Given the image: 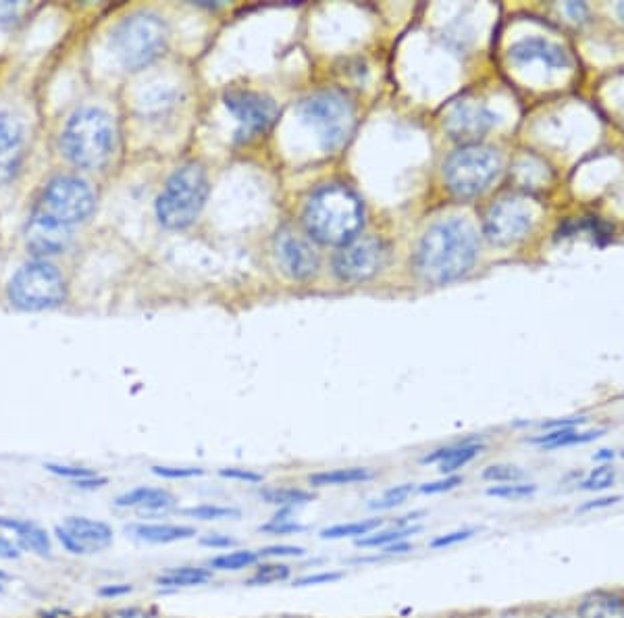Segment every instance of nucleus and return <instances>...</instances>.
<instances>
[{
	"instance_id": "nucleus-21",
	"label": "nucleus",
	"mask_w": 624,
	"mask_h": 618,
	"mask_svg": "<svg viewBox=\"0 0 624 618\" xmlns=\"http://www.w3.org/2000/svg\"><path fill=\"white\" fill-rule=\"evenodd\" d=\"M115 504L119 508H138L144 514H165L175 508L177 498L163 487H136L132 492L121 494Z\"/></svg>"
},
{
	"instance_id": "nucleus-39",
	"label": "nucleus",
	"mask_w": 624,
	"mask_h": 618,
	"mask_svg": "<svg viewBox=\"0 0 624 618\" xmlns=\"http://www.w3.org/2000/svg\"><path fill=\"white\" fill-rule=\"evenodd\" d=\"M464 483V477L462 475H446L444 479H437V481H431V483H423L419 487V492L425 494V496H433V494H446V492H452V489L460 487Z\"/></svg>"
},
{
	"instance_id": "nucleus-14",
	"label": "nucleus",
	"mask_w": 624,
	"mask_h": 618,
	"mask_svg": "<svg viewBox=\"0 0 624 618\" xmlns=\"http://www.w3.org/2000/svg\"><path fill=\"white\" fill-rule=\"evenodd\" d=\"M61 546L71 554H98L113 546L115 533L111 525L88 517H67L55 529Z\"/></svg>"
},
{
	"instance_id": "nucleus-8",
	"label": "nucleus",
	"mask_w": 624,
	"mask_h": 618,
	"mask_svg": "<svg viewBox=\"0 0 624 618\" xmlns=\"http://www.w3.org/2000/svg\"><path fill=\"white\" fill-rule=\"evenodd\" d=\"M94 206L96 196L86 179L61 173L48 179L32 213L73 229V225L84 223L94 213Z\"/></svg>"
},
{
	"instance_id": "nucleus-27",
	"label": "nucleus",
	"mask_w": 624,
	"mask_h": 618,
	"mask_svg": "<svg viewBox=\"0 0 624 618\" xmlns=\"http://www.w3.org/2000/svg\"><path fill=\"white\" fill-rule=\"evenodd\" d=\"M215 573L213 569H204V566H179V569H171L156 577V585L161 587H192V585H204L213 581Z\"/></svg>"
},
{
	"instance_id": "nucleus-7",
	"label": "nucleus",
	"mask_w": 624,
	"mask_h": 618,
	"mask_svg": "<svg viewBox=\"0 0 624 618\" xmlns=\"http://www.w3.org/2000/svg\"><path fill=\"white\" fill-rule=\"evenodd\" d=\"M298 113L315 130L321 148L327 152L342 148L356 127L352 100L337 90H321L306 96L298 105Z\"/></svg>"
},
{
	"instance_id": "nucleus-6",
	"label": "nucleus",
	"mask_w": 624,
	"mask_h": 618,
	"mask_svg": "<svg viewBox=\"0 0 624 618\" xmlns=\"http://www.w3.org/2000/svg\"><path fill=\"white\" fill-rule=\"evenodd\" d=\"M502 171V157L496 148L483 144H464L444 163L446 188L462 200L481 196L496 182Z\"/></svg>"
},
{
	"instance_id": "nucleus-10",
	"label": "nucleus",
	"mask_w": 624,
	"mask_h": 618,
	"mask_svg": "<svg viewBox=\"0 0 624 618\" xmlns=\"http://www.w3.org/2000/svg\"><path fill=\"white\" fill-rule=\"evenodd\" d=\"M389 261V244L379 236H358L350 244L337 248L331 269L337 279L360 283L373 279Z\"/></svg>"
},
{
	"instance_id": "nucleus-36",
	"label": "nucleus",
	"mask_w": 624,
	"mask_h": 618,
	"mask_svg": "<svg viewBox=\"0 0 624 618\" xmlns=\"http://www.w3.org/2000/svg\"><path fill=\"white\" fill-rule=\"evenodd\" d=\"M525 477H527V473L516 465H491L481 473L483 481L496 483V485L518 483V481H525Z\"/></svg>"
},
{
	"instance_id": "nucleus-1",
	"label": "nucleus",
	"mask_w": 624,
	"mask_h": 618,
	"mask_svg": "<svg viewBox=\"0 0 624 618\" xmlns=\"http://www.w3.org/2000/svg\"><path fill=\"white\" fill-rule=\"evenodd\" d=\"M481 240L477 229L460 217L435 221L414 250V271L433 286L458 281L477 263Z\"/></svg>"
},
{
	"instance_id": "nucleus-34",
	"label": "nucleus",
	"mask_w": 624,
	"mask_h": 618,
	"mask_svg": "<svg viewBox=\"0 0 624 618\" xmlns=\"http://www.w3.org/2000/svg\"><path fill=\"white\" fill-rule=\"evenodd\" d=\"M292 577V566L281 564V562H269L260 564L254 571L252 577L246 579V585H271V583H281L288 581Z\"/></svg>"
},
{
	"instance_id": "nucleus-40",
	"label": "nucleus",
	"mask_w": 624,
	"mask_h": 618,
	"mask_svg": "<svg viewBox=\"0 0 624 618\" xmlns=\"http://www.w3.org/2000/svg\"><path fill=\"white\" fill-rule=\"evenodd\" d=\"M258 531H260V533H269V535H296V533L306 531V527L300 525V523L294 521V519H288V521H273V519H271V523L260 525Z\"/></svg>"
},
{
	"instance_id": "nucleus-29",
	"label": "nucleus",
	"mask_w": 624,
	"mask_h": 618,
	"mask_svg": "<svg viewBox=\"0 0 624 618\" xmlns=\"http://www.w3.org/2000/svg\"><path fill=\"white\" fill-rule=\"evenodd\" d=\"M423 527L421 525H412V527H392L385 531H375L371 535H364L360 539H356L358 548H387L398 542H406L410 535H416Z\"/></svg>"
},
{
	"instance_id": "nucleus-44",
	"label": "nucleus",
	"mask_w": 624,
	"mask_h": 618,
	"mask_svg": "<svg viewBox=\"0 0 624 618\" xmlns=\"http://www.w3.org/2000/svg\"><path fill=\"white\" fill-rule=\"evenodd\" d=\"M152 473L165 479H188V477H198L204 471L194 469V467H152Z\"/></svg>"
},
{
	"instance_id": "nucleus-45",
	"label": "nucleus",
	"mask_w": 624,
	"mask_h": 618,
	"mask_svg": "<svg viewBox=\"0 0 624 618\" xmlns=\"http://www.w3.org/2000/svg\"><path fill=\"white\" fill-rule=\"evenodd\" d=\"M344 579L342 571H325V573H315V575H306L294 581L296 587H306V585H325V583H333Z\"/></svg>"
},
{
	"instance_id": "nucleus-46",
	"label": "nucleus",
	"mask_w": 624,
	"mask_h": 618,
	"mask_svg": "<svg viewBox=\"0 0 624 618\" xmlns=\"http://www.w3.org/2000/svg\"><path fill=\"white\" fill-rule=\"evenodd\" d=\"M618 502H622V496H597V498H593V500H587V502H583L579 508H577V512H581V514H585V512H595V510H602V508H612V506H616Z\"/></svg>"
},
{
	"instance_id": "nucleus-23",
	"label": "nucleus",
	"mask_w": 624,
	"mask_h": 618,
	"mask_svg": "<svg viewBox=\"0 0 624 618\" xmlns=\"http://www.w3.org/2000/svg\"><path fill=\"white\" fill-rule=\"evenodd\" d=\"M0 529L13 531L17 535V544L23 550H32L38 556L50 554V537L40 525L30 523V521H21V519L0 517Z\"/></svg>"
},
{
	"instance_id": "nucleus-5",
	"label": "nucleus",
	"mask_w": 624,
	"mask_h": 618,
	"mask_svg": "<svg viewBox=\"0 0 624 618\" xmlns=\"http://www.w3.org/2000/svg\"><path fill=\"white\" fill-rule=\"evenodd\" d=\"M208 194H211V184L200 165L188 163L177 167L156 198L159 223L173 231L190 227L202 213Z\"/></svg>"
},
{
	"instance_id": "nucleus-51",
	"label": "nucleus",
	"mask_w": 624,
	"mask_h": 618,
	"mask_svg": "<svg viewBox=\"0 0 624 618\" xmlns=\"http://www.w3.org/2000/svg\"><path fill=\"white\" fill-rule=\"evenodd\" d=\"M134 587L129 583H117V585H104L98 589V596L100 598H121V596H127L132 594Z\"/></svg>"
},
{
	"instance_id": "nucleus-32",
	"label": "nucleus",
	"mask_w": 624,
	"mask_h": 618,
	"mask_svg": "<svg viewBox=\"0 0 624 618\" xmlns=\"http://www.w3.org/2000/svg\"><path fill=\"white\" fill-rule=\"evenodd\" d=\"M181 514L188 519L198 521H223V519H240L242 510L233 506H217V504H200L192 508H184Z\"/></svg>"
},
{
	"instance_id": "nucleus-55",
	"label": "nucleus",
	"mask_w": 624,
	"mask_h": 618,
	"mask_svg": "<svg viewBox=\"0 0 624 618\" xmlns=\"http://www.w3.org/2000/svg\"><path fill=\"white\" fill-rule=\"evenodd\" d=\"M412 550H414L412 544H408V542H398V544H392V546L383 548V554H385V556H398V554H408V552H412Z\"/></svg>"
},
{
	"instance_id": "nucleus-4",
	"label": "nucleus",
	"mask_w": 624,
	"mask_h": 618,
	"mask_svg": "<svg viewBox=\"0 0 624 618\" xmlns=\"http://www.w3.org/2000/svg\"><path fill=\"white\" fill-rule=\"evenodd\" d=\"M169 42L167 21L150 11L123 17L111 34L113 53L129 71H140L159 59Z\"/></svg>"
},
{
	"instance_id": "nucleus-53",
	"label": "nucleus",
	"mask_w": 624,
	"mask_h": 618,
	"mask_svg": "<svg viewBox=\"0 0 624 618\" xmlns=\"http://www.w3.org/2000/svg\"><path fill=\"white\" fill-rule=\"evenodd\" d=\"M566 13L575 21H585L589 17V7L585 3H566Z\"/></svg>"
},
{
	"instance_id": "nucleus-26",
	"label": "nucleus",
	"mask_w": 624,
	"mask_h": 618,
	"mask_svg": "<svg viewBox=\"0 0 624 618\" xmlns=\"http://www.w3.org/2000/svg\"><path fill=\"white\" fill-rule=\"evenodd\" d=\"M377 473L369 467H348V469H331L308 475V483L312 487H337V485H354L375 479Z\"/></svg>"
},
{
	"instance_id": "nucleus-50",
	"label": "nucleus",
	"mask_w": 624,
	"mask_h": 618,
	"mask_svg": "<svg viewBox=\"0 0 624 618\" xmlns=\"http://www.w3.org/2000/svg\"><path fill=\"white\" fill-rule=\"evenodd\" d=\"M104 618H156L152 612L144 610V608H136V606H129V608H117V610H111L104 614Z\"/></svg>"
},
{
	"instance_id": "nucleus-20",
	"label": "nucleus",
	"mask_w": 624,
	"mask_h": 618,
	"mask_svg": "<svg viewBox=\"0 0 624 618\" xmlns=\"http://www.w3.org/2000/svg\"><path fill=\"white\" fill-rule=\"evenodd\" d=\"M485 450V444L477 437H468V440L450 444L446 448H439L433 454L425 456V465H437L441 475H456L460 469H464Z\"/></svg>"
},
{
	"instance_id": "nucleus-15",
	"label": "nucleus",
	"mask_w": 624,
	"mask_h": 618,
	"mask_svg": "<svg viewBox=\"0 0 624 618\" xmlns=\"http://www.w3.org/2000/svg\"><path fill=\"white\" fill-rule=\"evenodd\" d=\"M496 121L498 115L485 102L464 98L450 107L444 125L450 138L464 144H477V140L483 138L496 125Z\"/></svg>"
},
{
	"instance_id": "nucleus-37",
	"label": "nucleus",
	"mask_w": 624,
	"mask_h": 618,
	"mask_svg": "<svg viewBox=\"0 0 624 618\" xmlns=\"http://www.w3.org/2000/svg\"><path fill=\"white\" fill-rule=\"evenodd\" d=\"M412 494H414V485L412 483L396 485L392 489H387V492L383 494V498L371 502V508H375V510H392V508L404 504Z\"/></svg>"
},
{
	"instance_id": "nucleus-12",
	"label": "nucleus",
	"mask_w": 624,
	"mask_h": 618,
	"mask_svg": "<svg viewBox=\"0 0 624 618\" xmlns=\"http://www.w3.org/2000/svg\"><path fill=\"white\" fill-rule=\"evenodd\" d=\"M225 107L238 123V140H252L269 132L279 117V109L269 96L252 90H229L225 94Z\"/></svg>"
},
{
	"instance_id": "nucleus-57",
	"label": "nucleus",
	"mask_w": 624,
	"mask_h": 618,
	"mask_svg": "<svg viewBox=\"0 0 624 618\" xmlns=\"http://www.w3.org/2000/svg\"><path fill=\"white\" fill-rule=\"evenodd\" d=\"M616 13H618L620 21L624 23V3H618V5H616Z\"/></svg>"
},
{
	"instance_id": "nucleus-42",
	"label": "nucleus",
	"mask_w": 624,
	"mask_h": 618,
	"mask_svg": "<svg viewBox=\"0 0 624 618\" xmlns=\"http://www.w3.org/2000/svg\"><path fill=\"white\" fill-rule=\"evenodd\" d=\"M46 469H48L50 473H55V475H59V477H67V479H71V483H73V481H80V479H86V477H94V475H96V471H92V469H86V467L52 465V462H48V465H46Z\"/></svg>"
},
{
	"instance_id": "nucleus-30",
	"label": "nucleus",
	"mask_w": 624,
	"mask_h": 618,
	"mask_svg": "<svg viewBox=\"0 0 624 618\" xmlns=\"http://www.w3.org/2000/svg\"><path fill=\"white\" fill-rule=\"evenodd\" d=\"M383 527V519H364V521H356V523H342V525H333L321 531L323 539H344V537H364L371 535L375 531H379Z\"/></svg>"
},
{
	"instance_id": "nucleus-24",
	"label": "nucleus",
	"mask_w": 624,
	"mask_h": 618,
	"mask_svg": "<svg viewBox=\"0 0 624 618\" xmlns=\"http://www.w3.org/2000/svg\"><path fill=\"white\" fill-rule=\"evenodd\" d=\"M138 539L146 544H175L184 542L196 535V529L190 525H169V523H140L127 527Z\"/></svg>"
},
{
	"instance_id": "nucleus-2",
	"label": "nucleus",
	"mask_w": 624,
	"mask_h": 618,
	"mask_svg": "<svg viewBox=\"0 0 624 618\" xmlns=\"http://www.w3.org/2000/svg\"><path fill=\"white\" fill-rule=\"evenodd\" d=\"M302 223L310 240L342 248L356 240L364 227V202L346 184L319 186L304 204Z\"/></svg>"
},
{
	"instance_id": "nucleus-52",
	"label": "nucleus",
	"mask_w": 624,
	"mask_h": 618,
	"mask_svg": "<svg viewBox=\"0 0 624 618\" xmlns=\"http://www.w3.org/2000/svg\"><path fill=\"white\" fill-rule=\"evenodd\" d=\"M21 556V546L15 544L13 539L0 535V558L3 560H17Z\"/></svg>"
},
{
	"instance_id": "nucleus-13",
	"label": "nucleus",
	"mask_w": 624,
	"mask_h": 618,
	"mask_svg": "<svg viewBox=\"0 0 624 618\" xmlns=\"http://www.w3.org/2000/svg\"><path fill=\"white\" fill-rule=\"evenodd\" d=\"M275 256L281 271L296 281L315 277L321 265L317 250L292 227H281L277 231Z\"/></svg>"
},
{
	"instance_id": "nucleus-17",
	"label": "nucleus",
	"mask_w": 624,
	"mask_h": 618,
	"mask_svg": "<svg viewBox=\"0 0 624 618\" xmlns=\"http://www.w3.org/2000/svg\"><path fill=\"white\" fill-rule=\"evenodd\" d=\"M508 57L516 65H531V63H543L548 69H570L572 59L568 50L552 42L543 36H527L516 40L508 48Z\"/></svg>"
},
{
	"instance_id": "nucleus-35",
	"label": "nucleus",
	"mask_w": 624,
	"mask_h": 618,
	"mask_svg": "<svg viewBox=\"0 0 624 618\" xmlns=\"http://www.w3.org/2000/svg\"><path fill=\"white\" fill-rule=\"evenodd\" d=\"M616 483V469L612 465H600L595 467L579 485V489L583 492H593V494H602L606 489H610Z\"/></svg>"
},
{
	"instance_id": "nucleus-9",
	"label": "nucleus",
	"mask_w": 624,
	"mask_h": 618,
	"mask_svg": "<svg viewBox=\"0 0 624 618\" xmlns=\"http://www.w3.org/2000/svg\"><path fill=\"white\" fill-rule=\"evenodd\" d=\"M9 302L21 311H46L65 302L63 273L46 259H34L17 269L9 281Z\"/></svg>"
},
{
	"instance_id": "nucleus-18",
	"label": "nucleus",
	"mask_w": 624,
	"mask_h": 618,
	"mask_svg": "<svg viewBox=\"0 0 624 618\" xmlns=\"http://www.w3.org/2000/svg\"><path fill=\"white\" fill-rule=\"evenodd\" d=\"M73 238V229L59 225L50 219L30 215L28 225H25V246L36 254V259H46L52 254H61L67 250Z\"/></svg>"
},
{
	"instance_id": "nucleus-38",
	"label": "nucleus",
	"mask_w": 624,
	"mask_h": 618,
	"mask_svg": "<svg viewBox=\"0 0 624 618\" xmlns=\"http://www.w3.org/2000/svg\"><path fill=\"white\" fill-rule=\"evenodd\" d=\"M479 529L477 527H471V529H458V531H450V533H444V535H437L435 539H431L429 542V548L431 550H444V548H450V546H456V544H462V542H468L473 535H477Z\"/></svg>"
},
{
	"instance_id": "nucleus-49",
	"label": "nucleus",
	"mask_w": 624,
	"mask_h": 618,
	"mask_svg": "<svg viewBox=\"0 0 624 618\" xmlns=\"http://www.w3.org/2000/svg\"><path fill=\"white\" fill-rule=\"evenodd\" d=\"M485 618H537L535 606H518V608H508L500 612H491Z\"/></svg>"
},
{
	"instance_id": "nucleus-31",
	"label": "nucleus",
	"mask_w": 624,
	"mask_h": 618,
	"mask_svg": "<svg viewBox=\"0 0 624 618\" xmlns=\"http://www.w3.org/2000/svg\"><path fill=\"white\" fill-rule=\"evenodd\" d=\"M258 560L260 556L254 550H233V552L215 556L211 562H208V566H211L213 571H244L254 566Z\"/></svg>"
},
{
	"instance_id": "nucleus-59",
	"label": "nucleus",
	"mask_w": 624,
	"mask_h": 618,
	"mask_svg": "<svg viewBox=\"0 0 624 618\" xmlns=\"http://www.w3.org/2000/svg\"><path fill=\"white\" fill-rule=\"evenodd\" d=\"M0 594H3V583H0Z\"/></svg>"
},
{
	"instance_id": "nucleus-56",
	"label": "nucleus",
	"mask_w": 624,
	"mask_h": 618,
	"mask_svg": "<svg viewBox=\"0 0 624 618\" xmlns=\"http://www.w3.org/2000/svg\"><path fill=\"white\" fill-rule=\"evenodd\" d=\"M614 450H608V448H602L600 452H595L593 454V460H597V462H602V465H612V460H614Z\"/></svg>"
},
{
	"instance_id": "nucleus-41",
	"label": "nucleus",
	"mask_w": 624,
	"mask_h": 618,
	"mask_svg": "<svg viewBox=\"0 0 624 618\" xmlns=\"http://www.w3.org/2000/svg\"><path fill=\"white\" fill-rule=\"evenodd\" d=\"M537 618H579L572 604H541L535 606Z\"/></svg>"
},
{
	"instance_id": "nucleus-54",
	"label": "nucleus",
	"mask_w": 624,
	"mask_h": 618,
	"mask_svg": "<svg viewBox=\"0 0 624 618\" xmlns=\"http://www.w3.org/2000/svg\"><path fill=\"white\" fill-rule=\"evenodd\" d=\"M107 483H109L107 477H98V475L86 477V479H80V481H73V485L80 487V489H98V487L107 485Z\"/></svg>"
},
{
	"instance_id": "nucleus-48",
	"label": "nucleus",
	"mask_w": 624,
	"mask_h": 618,
	"mask_svg": "<svg viewBox=\"0 0 624 618\" xmlns=\"http://www.w3.org/2000/svg\"><path fill=\"white\" fill-rule=\"evenodd\" d=\"M219 475L225 477V479L246 481V483H260V481H263V475L254 473V471H250V469H221Z\"/></svg>"
},
{
	"instance_id": "nucleus-28",
	"label": "nucleus",
	"mask_w": 624,
	"mask_h": 618,
	"mask_svg": "<svg viewBox=\"0 0 624 618\" xmlns=\"http://www.w3.org/2000/svg\"><path fill=\"white\" fill-rule=\"evenodd\" d=\"M260 498L271 506L279 508H296L315 500V494L302 487H265L260 489Z\"/></svg>"
},
{
	"instance_id": "nucleus-43",
	"label": "nucleus",
	"mask_w": 624,
	"mask_h": 618,
	"mask_svg": "<svg viewBox=\"0 0 624 618\" xmlns=\"http://www.w3.org/2000/svg\"><path fill=\"white\" fill-rule=\"evenodd\" d=\"M256 552L260 558H300L306 554L302 546H267Z\"/></svg>"
},
{
	"instance_id": "nucleus-33",
	"label": "nucleus",
	"mask_w": 624,
	"mask_h": 618,
	"mask_svg": "<svg viewBox=\"0 0 624 618\" xmlns=\"http://www.w3.org/2000/svg\"><path fill=\"white\" fill-rule=\"evenodd\" d=\"M537 485L535 483H527V481H518V483H502V485H491L487 487V496L489 498H500V500H510V502H518V500H529L537 494Z\"/></svg>"
},
{
	"instance_id": "nucleus-22",
	"label": "nucleus",
	"mask_w": 624,
	"mask_h": 618,
	"mask_svg": "<svg viewBox=\"0 0 624 618\" xmlns=\"http://www.w3.org/2000/svg\"><path fill=\"white\" fill-rule=\"evenodd\" d=\"M606 433V429H589V431H581L579 427H562V429H552L545 431L541 435L529 437V444L539 446L543 450H560V448H570V446H583V444H591L595 440Z\"/></svg>"
},
{
	"instance_id": "nucleus-58",
	"label": "nucleus",
	"mask_w": 624,
	"mask_h": 618,
	"mask_svg": "<svg viewBox=\"0 0 624 618\" xmlns=\"http://www.w3.org/2000/svg\"><path fill=\"white\" fill-rule=\"evenodd\" d=\"M5 581H9V575L5 571H0V583H5Z\"/></svg>"
},
{
	"instance_id": "nucleus-19",
	"label": "nucleus",
	"mask_w": 624,
	"mask_h": 618,
	"mask_svg": "<svg viewBox=\"0 0 624 618\" xmlns=\"http://www.w3.org/2000/svg\"><path fill=\"white\" fill-rule=\"evenodd\" d=\"M570 604L579 618H624V589L597 587Z\"/></svg>"
},
{
	"instance_id": "nucleus-3",
	"label": "nucleus",
	"mask_w": 624,
	"mask_h": 618,
	"mask_svg": "<svg viewBox=\"0 0 624 618\" xmlns=\"http://www.w3.org/2000/svg\"><path fill=\"white\" fill-rule=\"evenodd\" d=\"M115 123L98 107L77 109L65 123L61 150L65 159L80 169H98L115 150Z\"/></svg>"
},
{
	"instance_id": "nucleus-11",
	"label": "nucleus",
	"mask_w": 624,
	"mask_h": 618,
	"mask_svg": "<svg viewBox=\"0 0 624 618\" xmlns=\"http://www.w3.org/2000/svg\"><path fill=\"white\" fill-rule=\"evenodd\" d=\"M533 223V206L523 198L508 196L489 206L483 219V236L496 246H512L529 236Z\"/></svg>"
},
{
	"instance_id": "nucleus-25",
	"label": "nucleus",
	"mask_w": 624,
	"mask_h": 618,
	"mask_svg": "<svg viewBox=\"0 0 624 618\" xmlns=\"http://www.w3.org/2000/svg\"><path fill=\"white\" fill-rule=\"evenodd\" d=\"M581 231H587L597 246H606L614 238V227L600 217H585L579 221L570 219L564 225H560V229L556 231V236L558 238H572V236L581 234Z\"/></svg>"
},
{
	"instance_id": "nucleus-60",
	"label": "nucleus",
	"mask_w": 624,
	"mask_h": 618,
	"mask_svg": "<svg viewBox=\"0 0 624 618\" xmlns=\"http://www.w3.org/2000/svg\"><path fill=\"white\" fill-rule=\"evenodd\" d=\"M620 456H622V458H624V452H622V454H620Z\"/></svg>"
},
{
	"instance_id": "nucleus-47",
	"label": "nucleus",
	"mask_w": 624,
	"mask_h": 618,
	"mask_svg": "<svg viewBox=\"0 0 624 618\" xmlns=\"http://www.w3.org/2000/svg\"><path fill=\"white\" fill-rule=\"evenodd\" d=\"M200 544L206 548H213V550H225V548L238 546L236 539L229 537V535H221V533H208V535L200 537Z\"/></svg>"
},
{
	"instance_id": "nucleus-16",
	"label": "nucleus",
	"mask_w": 624,
	"mask_h": 618,
	"mask_svg": "<svg viewBox=\"0 0 624 618\" xmlns=\"http://www.w3.org/2000/svg\"><path fill=\"white\" fill-rule=\"evenodd\" d=\"M25 161V127L11 113L0 111V188L11 184Z\"/></svg>"
}]
</instances>
